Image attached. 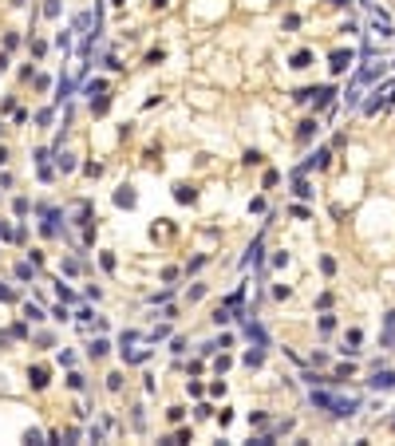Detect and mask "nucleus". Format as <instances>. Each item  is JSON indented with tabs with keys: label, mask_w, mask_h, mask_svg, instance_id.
<instances>
[{
	"label": "nucleus",
	"mask_w": 395,
	"mask_h": 446,
	"mask_svg": "<svg viewBox=\"0 0 395 446\" xmlns=\"http://www.w3.org/2000/svg\"><path fill=\"white\" fill-rule=\"evenodd\" d=\"M59 170H64V174L75 170V158H71V154H59Z\"/></svg>",
	"instance_id": "1a4fd4ad"
},
{
	"label": "nucleus",
	"mask_w": 395,
	"mask_h": 446,
	"mask_svg": "<svg viewBox=\"0 0 395 446\" xmlns=\"http://www.w3.org/2000/svg\"><path fill=\"white\" fill-rule=\"evenodd\" d=\"M174 198H178V201H194V190H190V186H174Z\"/></svg>",
	"instance_id": "423d86ee"
},
{
	"label": "nucleus",
	"mask_w": 395,
	"mask_h": 446,
	"mask_svg": "<svg viewBox=\"0 0 395 446\" xmlns=\"http://www.w3.org/2000/svg\"><path fill=\"white\" fill-rule=\"evenodd\" d=\"M115 201H119V205H135V190H127V186H123V190L115 194Z\"/></svg>",
	"instance_id": "39448f33"
},
{
	"label": "nucleus",
	"mask_w": 395,
	"mask_h": 446,
	"mask_svg": "<svg viewBox=\"0 0 395 446\" xmlns=\"http://www.w3.org/2000/svg\"><path fill=\"white\" fill-rule=\"evenodd\" d=\"M0 300H16V292H12L8 284H0Z\"/></svg>",
	"instance_id": "f8f14e48"
},
{
	"label": "nucleus",
	"mask_w": 395,
	"mask_h": 446,
	"mask_svg": "<svg viewBox=\"0 0 395 446\" xmlns=\"http://www.w3.org/2000/svg\"><path fill=\"white\" fill-rule=\"evenodd\" d=\"M44 16H52V20L59 16V0H48V4H44Z\"/></svg>",
	"instance_id": "9d476101"
},
{
	"label": "nucleus",
	"mask_w": 395,
	"mask_h": 446,
	"mask_svg": "<svg viewBox=\"0 0 395 446\" xmlns=\"http://www.w3.org/2000/svg\"><path fill=\"white\" fill-rule=\"evenodd\" d=\"M0 237H8V225H4V221H0Z\"/></svg>",
	"instance_id": "ddd939ff"
},
{
	"label": "nucleus",
	"mask_w": 395,
	"mask_h": 446,
	"mask_svg": "<svg viewBox=\"0 0 395 446\" xmlns=\"http://www.w3.org/2000/svg\"><path fill=\"white\" fill-rule=\"evenodd\" d=\"M309 64H312L309 51H296V55H292V67H309Z\"/></svg>",
	"instance_id": "0eeeda50"
},
{
	"label": "nucleus",
	"mask_w": 395,
	"mask_h": 446,
	"mask_svg": "<svg viewBox=\"0 0 395 446\" xmlns=\"http://www.w3.org/2000/svg\"><path fill=\"white\" fill-rule=\"evenodd\" d=\"M107 107H111V99L103 95V99H95V103H91V111H95V115H107Z\"/></svg>",
	"instance_id": "6e6552de"
},
{
	"label": "nucleus",
	"mask_w": 395,
	"mask_h": 446,
	"mask_svg": "<svg viewBox=\"0 0 395 446\" xmlns=\"http://www.w3.org/2000/svg\"><path fill=\"white\" fill-rule=\"evenodd\" d=\"M4 158H8V154H4V146H0V162H4Z\"/></svg>",
	"instance_id": "4468645a"
},
{
	"label": "nucleus",
	"mask_w": 395,
	"mask_h": 446,
	"mask_svg": "<svg viewBox=\"0 0 395 446\" xmlns=\"http://www.w3.org/2000/svg\"><path fill=\"white\" fill-rule=\"evenodd\" d=\"M312 131H316V123H312V118H309V123H300V131H296V138H300V142H309V138H312Z\"/></svg>",
	"instance_id": "20e7f679"
},
{
	"label": "nucleus",
	"mask_w": 395,
	"mask_h": 446,
	"mask_svg": "<svg viewBox=\"0 0 395 446\" xmlns=\"http://www.w3.org/2000/svg\"><path fill=\"white\" fill-rule=\"evenodd\" d=\"M332 4H344V0H332Z\"/></svg>",
	"instance_id": "2eb2a0df"
},
{
	"label": "nucleus",
	"mask_w": 395,
	"mask_h": 446,
	"mask_svg": "<svg viewBox=\"0 0 395 446\" xmlns=\"http://www.w3.org/2000/svg\"><path fill=\"white\" fill-rule=\"evenodd\" d=\"M352 64V51H332V71H344Z\"/></svg>",
	"instance_id": "f03ea898"
},
{
	"label": "nucleus",
	"mask_w": 395,
	"mask_h": 446,
	"mask_svg": "<svg viewBox=\"0 0 395 446\" xmlns=\"http://www.w3.org/2000/svg\"><path fill=\"white\" fill-rule=\"evenodd\" d=\"M107 347H111L107 340H95V344H91V355H107Z\"/></svg>",
	"instance_id": "9b49d317"
},
{
	"label": "nucleus",
	"mask_w": 395,
	"mask_h": 446,
	"mask_svg": "<svg viewBox=\"0 0 395 446\" xmlns=\"http://www.w3.org/2000/svg\"><path fill=\"white\" fill-rule=\"evenodd\" d=\"M28 383H32L36 391H44L48 387V367H32V371H28Z\"/></svg>",
	"instance_id": "f257e3e1"
},
{
	"label": "nucleus",
	"mask_w": 395,
	"mask_h": 446,
	"mask_svg": "<svg viewBox=\"0 0 395 446\" xmlns=\"http://www.w3.org/2000/svg\"><path fill=\"white\" fill-rule=\"evenodd\" d=\"M391 383H395V371H376V379H372V387H391Z\"/></svg>",
	"instance_id": "7ed1b4c3"
},
{
	"label": "nucleus",
	"mask_w": 395,
	"mask_h": 446,
	"mask_svg": "<svg viewBox=\"0 0 395 446\" xmlns=\"http://www.w3.org/2000/svg\"><path fill=\"white\" fill-rule=\"evenodd\" d=\"M0 131H4V127H0Z\"/></svg>",
	"instance_id": "dca6fc26"
}]
</instances>
